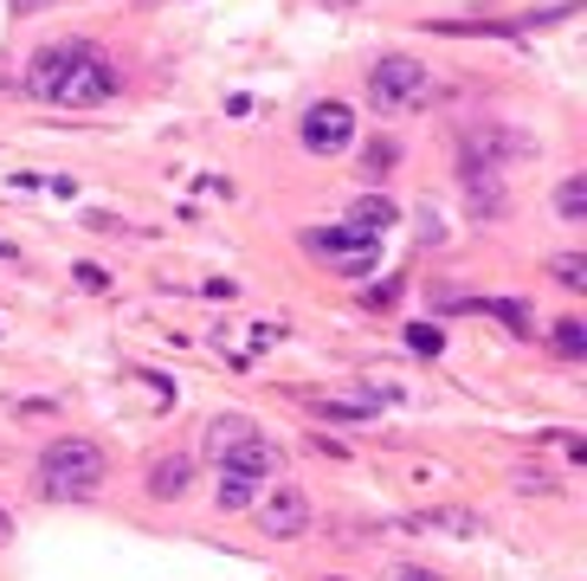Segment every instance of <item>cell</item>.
Returning a JSON list of instances; mask_svg holds the SVG:
<instances>
[{
	"label": "cell",
	"mask_w": 587,
	"mask_h": 581,
	"mask_svg": "<svg viewBox=\"0 0 587 581\" xmlns=\"http://www.w3.org/2000/svg\"><path fill=\"white\" fill-rule=\"evenodd\" d=\"M116 59L91 39H52L27 59V91L45 104H65V111H91V104H111L116 97Z\"/></svg>",
	"instance_id": "1"
},
{
	"label": "cell",
	"mask_w": 587,
	"mask_h": 581,
	"mask_svg": "<svg viewBox=\"0 0 587 581\" xmlns=\"http://www.w3.org/2000/svg\"><path fill=\"white\" fill-rule=\"evenodd\" d=\"M104 478H111V453H104L97 439H84V433H65V439H52V446L39 453V491L52 504L97 498Z\"/></svg>",
	"instance_id": "2"
},
{
	"label": "cell",
	"mask_w": 587,
	"mask_h": 581,
	"mask_svg": "<svg viewBox=\"0 0 587 581\" xmlns=\"http://www.w3.org/2000/svg\"><path fill=\"white\" fill-rule=\"evenodd\" d=\"M433 97H440V77L426 72L420 59H406V52H381L368 65V104L381 116H406L420 104H433Z\"/></svg>",
	"instance_id": "3"
},
{
	"label": "cell",
	"mask_w": 587,
	"mask_h": 581,
	"mask_svg": "<svg viewBox=\"0 0 587 581\" xmlns=\"http://www.w3.org/2000/svg\"><path fill=\"white\" fill-rule=\"evenodd\" d=\"M303 246H310L317 259H330L342 278H368L374 259H381V239H368V232H356V227H310Z\"/></svg>",
	"instance_id": "4"
},
{
	"label": "cell",
	"mask_w": 587,
	"mask_h": 581,
	"mask_svg": "<svg viewBox=\"0 0 587 581\" xmlns=\"http://www.w3.org/2000/svg\"><path fill=\"white\" fill-rule=\"evenodd\" d=\"M523 155H536V143L523 136V129H504V123H465L459 129V162H484V168H504V162H523Z\"/></svg>",
	"instance_id": "5"
},
{
	"label": "cell",
	"mask_w": 587,
	"mask_h": 581,
	"mask_svg": "<svg viewBox=\"0 0 587 581\" xmlns=\"http://www.w3.org/2000/svg\"><path fill=\"white\" fill-rule=\"evenodd\" d=\"M297 143L310 155H336L356 143V111L342 104V97H323V104H310L303 111V123H297Z\"/></svg>",
	"instance_id": "6"
},
{
	"label": "cell",
	"mask_w": 587,
	"mask_h": 581,
	"mask_svg": "<svg viewBox=\"0 0 587 581\" xmlns=\"http://www.w3.org/2000/svg\"><path fill=\"white\" fill-rule=\"evenodd\" d=\"M258 523H265V537H271V542L303 537V530H310V498L297 491L291 478H278V485H271V498L258 504Z\"/></svg>",
	"instance_id": "7"
},
{
	"label": "cell",
	"mask_w": 587,
	"mask_h": 581,
	"mask_svg": "<svg viewBox=\"0 0 587 581\" xmlns=\"http://www.w3.org/2000/svg\"><path fill=\"white\" fill-rule=\"evenodd\" d=\"M459 188H465V207L477 220H504L511 214V194H504V175L484 168V162H459Z\"/></svg>",
	"instance_id": "8"
},
{
	"label": "cell",
	"mask_w": 587,
	"mask_h": 581,
	"mask_svg": "<svg viewBox=\"0 0 587 581\" xmlns=\"http://www.w3.org/2000/svg\"><path fill=\"white\" fill-rule=\"evenodd\" d=\"M220 465H226V471H239V478H253V485H265V478L278 485V478H285V446H271L265 433H253V439H246V446H233Z\"/></svg>",
	"instance_id": "9"
},
{
	"label": "cell",
	"mask_w": 587,
	"mask_h": 581,
	"mask_svg": "<svg viewBox=\"0 0 587 581\" xmlns=\"http://www.w3.org/2000/svg\"><path fill=\"white\" fill-rule=\"evenodd\" d=\"M445 310H484V317H497L511 336H536V310L516 304V298H445Z\"/></svg>",
	"instance_id": "10"
},
{
	"label": "cell",
	"mask_w": 587,
	"mask_h": 581,
	"mask_svg": "<svg viewBox=\"0 0 587 581\" xmlns=\"http://www.w3.org/2000/svg\"><path fill=\"white\" fill-rule=\"evenodd\" d=\"M406 530H445V537H477L484 530V517L465 510V504H440V510H420V517H406Z\"/></svg>",
	"instance_id": "11"
},
{
	"label": "cell",
	"mask_w": 587,
	"mask_h": 581,
	"mask_svg": "<svg viewBox=\"0 0 587 581\" xmlns=\"http://www.w3.org/2000/svg\"><path fill=\"white\" fill-rule=\"evenodd\" d=\"M253 433H258V426L246 421V414H214V421H207V459L220 465L226 453H233V446H246Z\"/></svg>",
	"instance_id": "12"
},
{
	"label": "cell",
	"mask_w": 587,
	"mask_h": 581,
	"mask_svg": "<svg viewBox=\"0 0 587 581\" xmlns=\"http://www.w3.org/2000/svg\"><path fill=\"white\" fill-rule=\"evenodd\" d=\"M187 478H194V465H187V453H168V459H155L148 465V498H182L187 491Z\"/></svg>",
	"instance_id": "13"
},
{
	"label": "cell",
	"mask_w": 587,
	"mask_h": 581,
	"mask_svg": "<svg viewBox=\"0 0 587 581\" xmlns=\"http://www.w3.org/2000/svg\"><path fill=\"white\" fill-rule=\"evenodd\" d=\"M394 220H401V207H394L388 194H368V200H356V207H349V227L368 232V239H381Z\"/></svg>",
	"instance_id": "14"
},
{
	"label": "cell",
	"mask_w": 587,
	"mask_h": 581,
	"mask_svg": "<svg viewBox=\"0 0 587 581\" xmlns=\"http://www.w3.org/2000/svg\"><path fill=\"white\" fill-rule=\"evenodd\" d=\"M549 349L562 355V362H581V355H587V323H581V317H555Z\"/></svg>",
	"instance_id": "15"
},
{
	"label": "cell",
	"mask_w": 587,
	"mask_h": 581,
	"mask_svg": "<svg viewBox=\"0 0 587 581\" xmlns=\"http://www.w3.org/2000/svg\"><path fill=\"white\" fill-rule=\"evenodd\" d=\"M555 214H562L568 227H581L587 220V175H568V181L555 188Z\"/></svg>",
	"instance_id": "16"
},
{
	"label": "cell",
	"mask_w": 587,
	"mask_h": 581,
	"mask_svg": "<svg viewBox=\"0 0 587 581\" xmlns=\"http://www.w3.org/2000/svg\"><path fill=\"white\" fill-rule=\"evenodd\" d=\"M253 498H258V485H253V478H239V471H226V465H220V485H214V504H220V510H246Z\"/></svg>",
	"instance_id": "17"
},
{
	"label": "cell",
	"mask_w": 587,
	"mask_h": 581,
	"mask_svg": "<svg viewBox=\"0 0 587 581\" xmlns=\"http://www.w3.org/2000/svg\"><path fill=\"white\" fill-rule=\"evenodd\" d=\"M394 162H401V143H394V136H374V143L362 149V181H381Z\"/></svg>",
	"instance_id": "18"
},
{
	"label": "cell",
	"mask_w": 587,
	"mask_h": 581,
	"mask_svg": "<svg viewBox=\"0 0 587 581\" xmlns=\"http://www.w3.org/2000/svg\"><path fill=\"white\" fill-rule=\"evenodd\" d=\"M549 271H555V284H568V291H587V259H581V252H562Z\"/></svg>",
	"instance_id": "19"
},
{
	"label": "cell",
	"mask_w": 587,
	"mask_h": 581,
	"mask_svg": "<svg viewBox=\"0 0 587 581\" xmlns=\"http://www.w3.org/2000/svg\"><path fill=\"white\" fill-rule=\"evenodd\" d=\"M406 343L420 349V355H440V349H445V330H440V323H406Z\"/></svg>",
	"instance_id": "20"
},
{
	"label": "cell",
	"mask_w": 587,
	"mask_h": 581,
	"mask_svg": "<svg viewBox=\"0 0 587 581\" xmlns=\"http://www.w3.org/2000/svg\"><path fill=\"white\" fill-rule=\"evenodd\" d=\"M516 491H555V478L543 465H523V471H516Z\"/></svg>",
	"instance_id": "21"
},
{
	"label": "cell",
	"mask_w": 587,
	"mask_h": 581,
	"mask_svg": "<svg viewBox=\"0 0 587 581\" xmlns=\"http://www.w3.org/2000/svg\"><path fill=\"white\" fill-rule=\"evenodd\" d=\"M381 581H445V575H433V569H413V562H401V569H388Z\"/></svg>",
	"instance_id": "22"
},
{
	"label": "cell",
	"mask_w": 587,
	"mask_h": 581,
	"mask_svg": "<svg viewBox=\"0 0 587 581\" xmlns=\"http://www.w3.org/2000/svg\"><path fill=\"white\" fill-rule=\"evenodd\" d=\"M39 7H52V0H13V13H39Z\"/></svg>",
	"instance_id": "23"
},
{
	"label": "cell",
	"mask_w": 587,
	"mask_h": 581,
	"mask_svg": "<svg viewBox=\"0 0 587 581\" xmlns=\"http://www.w3.org/2000/svg\"><path fill=\"white\" fill-rule=\"evenodd\" d=\"M7 530H13V523H7V510H0V542H7Z\"/></svg>",
	"instance_id": "24"
},
{
	"label": "cell",
	"mask_w": 587,
	"mask_h": 581,
	"mask_svg": "<svg viewBox=\"0 0 587 581\" xmlns=\"http://www.w3.org/2000/svg\"><path fill=\"white\" fill-rule=\"evenodd\" d=\"M330 581H336V575H330Z\"/></svg>",
	"instance_id": "25"
}]
</instances>
